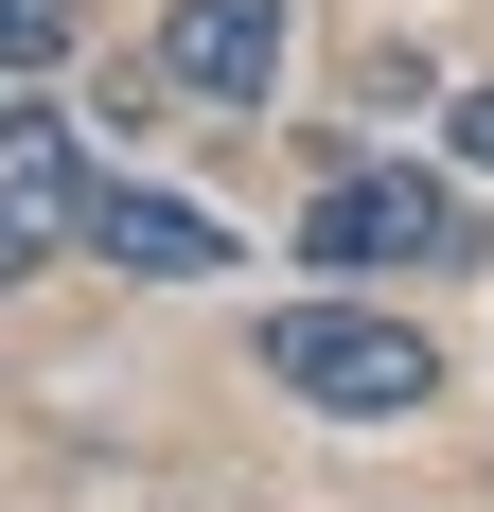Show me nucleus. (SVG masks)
I'll return each instance as SVG.
<instances>
[{
    "label": "nucleus",
    "instance_id": "nucleus-5",
    "mask_svg": "<svg viewBox=\"0 0 494 512\" xmlns=\"http://www.w3.org/2000/svg\"><path fill=\"white\" fill-rule=\"evenodd\" d=\"M89 248L124 265V283H212V265H230V230H212V212H177V195H124V177H106V195H89Z\"/></svg>",
    "mask_w": 494,
    "mask_h": 512
},
{
    "label": "nucleus",
    "instance_id": "nucleus-1",
    "mask_svg": "<svg viewBox=\"0 0 494 512\" xmlns=\"http://www.w3.org/2000/svg\"><path fill=\"white\" fill-rule=\"evenodd\" d=\"M265 389H300L336 424H406V407H442V354L406 318H371V301H283L265 318Z\"/></svg>",
    "mask_w": 494,
    "mask_h": 512
},
{
    "label": "nucleus",
    "instance_id": "nucleus-3",
    "mask_svg": "<svg viewBox=\"0 0 494 512\" xmlns=\"http://www.w3.org/2000/svg\"><path fill=\"white\" fill-rule=\"evenodd\" d=\"M89 195H106V159L53 124V106H0V283L53 248H89Z\"/></svg>",
    "mask_w": 494,
    "mask_h": 512
},
{
    "label": "nucleus",
    "instance_id": "nucleus-2",
    "mask_svg": "<svg viewBox=\"0 0 494 512\" xmlns=\"http://www.w3.org/2000/svg\"><path fill=\"white\" fill-rule=\"evenodd\" d=\"M300 248L336 265V283H389V265H477V212L389 159V177H336V195L300 212Z\"/></svg>",
    "mask_w": 494,
    "mask_h": 512
},
{
    "label": "nucleus",
    "instance_id": "nucleus-4",
    "mask_svg": "<svg viewBox=\"0 0 494 512\" xmlns=\"http://www.w3.org/2000/svg\"><path fill=\"white\" fill-rule=\"evenodd\" d=\"M159 89L212 106V124H247V106L283 89V0H177L159 18Z\"/></svg>",
    "mask_w": 494,
    "mask_h": 512
},
{
    "label": "nucleus",
    "instance_id": "nucleus-7",
    "mask_svg": "<svg viewBox=\"0 0 494 512\" xmlns=\"http://www.w3.org/2000/svg\"><path fill=\"white\" fill-rule=\"evenodd\" d=\"M442 142H459V159L494 177V89H459V124H442Z\"/></svg>",
    "mask_w": 494,
    "mask_h": 512
},
{
    "label": "nucleus",
    "instance_id": "nucleus-6",
    "mask_svg": "<svg viewBox=\"0 0 494 512\" xmlns=\"http://www.w3.org/2000/svg\"><path fill=\"white\" fill-rule=\"evenodd\" d=\"M71 36H89V0H0V71H53Z\"/></svg>",
    "mask_w": 494,
    "mask_h": 512
}]
</instances>
